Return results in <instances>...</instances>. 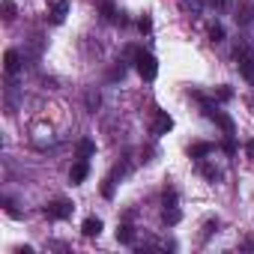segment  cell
Masks as SVG:
<instances>
[{
    "instance_id": "1",
    "label": "cell",
    "mask_w": 254,
    "mask_h": 254,
    "mask_svg": "<svg viewBox=\"0 0 254 254\" xmlns=\"http://www.w3.org/2000/svg\"><path fill=\"white\" fill-rule=\"evenodd\" d=\"M233 57H236V66H239V72H242V78H245L248 84H254V54H251V48H248V42H242V45H236V51H233Z\"/></svg>"
},
{
    "instance_id": "2",
    "label": "cell",
    "mask_w": 254,
    "mask_h": 254,
    "mask_svg": "<svg viewBox=\"0 0 254 254\" xmlns=\"http://www.w3.org/2000/svg\"><path fill=\"white\" fill-rule=\"evenodd\" d=\"M135 66H138V72H141L144 81H156V75H159V60H156L153 54L141 51V54L135 57Z\"/></svg>"
},
{
    "instance_id": "3",
    "label": "cell",
    "mask_w": 254,
    "mask_h": 254,
    "mask_svg": "<svg viewBox=\"0 0 254 254\" xmlns=\"http://www.w3.org/2000/svg\"><path fill=\"white\" fill-rule=\"evenodd\" d=\"M75 212V206H72V200H51L48 206H45V215L48 218H57V221H63V218H69Z\"/></svg>"
},
{
    "instance_id": "4",
    "label": "cell",
    "mask_w": 254,
    "mask_h": 254,
    "mask_svg": "<svg viewBox=\"0 0 254 254\" xmlns=\"http://www.w3.org/2000/svg\"><path fill=\"white\" fill-rule=\"evenodd\" d=\"M174 129V120L168 117V111H156V120H153V135H165Z\"/></svg>"
},
{
    "instance_id": "5",
    "label": "cell",
    "mask_w": 254,
    "mask_h": 254,
    "mask_svg": "<svg viewBox=\"0 0 254 254\" xmlns=\"http://www.w3.org/2000/svg\"><path fill=\"white\" fill-rule=\"evenodd\" d=\"M66 15H69V0H57V3L51 6V12H48L51 24H63V21H66Z\"/></svg>"
},
{
    "instance_id": "6",
    "label": "cell",
    "mask_w": 254,
    "mask_h": 254,
    "mask_svg": "<svg viewBox=\"0 0 254 254\" xmlns=\"http://www.w3.org/2000/svg\"><path fill=\"white\" fill-rule=\"evenodd\" d=\"M3 69H6V75H15L21 69V54L18 51H6L3 54Z\"/></svg>"
},
{
    "instance_id": "7",
    "label": "cell",
    "mask_w": 254,
    "mask_h": 254,
    "mask_svg": "<svg viewBox=\"0 0 254 254\" xmlns=\"http://www.w3.org/2000/svg\"><path fill=\"white\" fill-rule=\"evenodd\" d=\"M87 174H90V165H87V159H81L78 165H72V171H69V180L78 186V183H84V180H87Z\"/></svg>"
},
{
    "instance_id": "8",
    "label": "cell",
    "mask_w": 254,
    "mask_h": 254,
    "mask_svg": "<svg viewBox=\"0 0 254 254\" xmlns=\"http://www.w3.org/2000/svg\"><path fill=\"white\" fill-rule=\"evenodd\" d=\"M209 153H215V144L200 141V144H191V147H189V156H191V159H203V156H209Z\"/></svg>"
},
{
    "instance_id": "9",
    "label": "cell",
    "mask_w": 254,
    "mask_h": 254,
    "mask_svg": "<svg viewBox=\"0 0 254 254\" xmlns=\"http://www.w3.org/2000/svg\"><path fill=\"white\" fill-rule=\"evenodd\" d=\"M81 233L84 236H99L102 233V218H84V224H81Z\"/></svg>"
},
{
    "instance_id": "10",
    "label": "cell",
    "mask_w": 254,
    "mask_h": 254,
    "mask_svg": "<svg viewBox=\"0 0 254 254\" xmlns=\"http://www.w3.org/2000/svg\"><path fill=\"white\" fill-rule=\"evenodd\" d=\"M117 242H126V245H132V242H135V230H132V224H120V227H117Z\"/></svg>"
},
{
    "instance_id": "11",
    "label": "cell",
    "mask_w": 254,
    "mask_h": 254,
    "mask_svg": "<svg viewBox=\"0 0 254 254\" xmlns=\"http://www.w3.org/2000/svg\"><path fill=\"white\" fill-rule=\"evenodd\" d=\"M197 162H200V174H203L206 180H212V183H215V180H221V171H218L215 165H209L206 159H197Z\"/></svg>"
},
{
    "instance_id": "12",
    "label": "cell",
    "mask_w": 254,
    "mask_h": 254,
    "mask_svg": "<svg viewBox=\"0 0 254 254\" xmlns=\"http://www.w3.org/2000/svg\"><path fill=\"white\" fill-rule=\"evenodd\" d=\"M96 6L102 9V18H105V21H114V18H117V9H114V0H96Z\"/></svg>"
},
{
    "instance_id": "13",
    "label": "cell",
    "mask_w": 254,
    "mask_h": 254,
    "mask_svg": "<svg viewBox=\"0 0 254 254\" xmlns=\"http://www.w3.org/2000/svg\"><path fill=\"white\" fill-rule=\"evenodd\" d=\"M180 6H183L186 12H191L194 18L203 15V0H180Z\"/></svg>"
},
{
    "instance_id": "14",
    "label": "cell",
    "mask_w": 254,
    "mask_h": 254,
    "mask_svg": "<svg viewBox=\"0 0 254 254\" xmlns=\"http://www.w3.org/2000/svg\"><path fill=\"white\" fill-rule=\"evenodd\" d=\"M180 218H183V212H180L177 206H165V212H162V221H165V224L174 227V224H180Z\"/></svg>"
},
{
    "instance_id": "15",
    "label": "cell",
    "mask_w": 254,
    "mask_h": 254,
    "mask_svg": "<svg viewBox=\"0 0 254 254\" xmlns=\"http://www.w3.org/2000/svg\"><path fill=\"white\" fill-rule=\"evenodd\" d=\"M93 153H96V144H93V141H90V138H87V141H81V144H78V159H90V156H93Z\"/></svg>"
},
{
    "instance_id": "16",
    "label": "cell",
    "mask_w": 254,
    "mask_h": 254,
    "mask_svg": "<svg viewBox=\"0 0 254 254\" xmlns=\"http://www.w3.org/2000/svg\"><path fill=\"white\" fill-rule=\"evenodd\" d=\"M215 99H218V102H230V99H233V90H230L227 84H221V87H215Z\"/></svg>"
},
{
    "instance_id": "17",
    "label": "cell",
    "mask_w": 254,
    "mask_h": 254,
    "mask_svg": "<svg viewBox=\"0 0 254 254\" xmlns=\"http://www.w3.org/2000/svg\"><path fill=\"white\" fill-rule=\"evenodd\" d=\"M209 39H212V42H221V39H224V27H221V24H212V27H209Z\"/></svg>"
},
{
    "instance_id": "18",
    "label": "cell",
    "mask_w": 254,
    "mask_h": 254,
    "mask_svg": "<svg viewBox=\"0 0 254 254\" xmlns=\"http://www.w3.org/2000/svg\"><path fill=\"white\" fill-rule=\"evenodd\" d=\"M3 18H6V21L15 18V3H12V0H3Z\"/></svg>"
},
{
    "instance_id": "19",
    "label": "cell",
    "mask_w": 254,
    "mask_h": 254,
    "mask_svg": "<svg viewBox=\"0 0 254 254\" xmlns=\"http://www.w3.org/2000/svg\"><path fill=\"white\" fill-rule=\"evenodd\" d=\"M102 194H105V197H114V174L105 180V186H102Z\"/></svg>"
},
{
    "instance_id": "20",
    "label": "cell",
    "mask_w": 254,
    "mask_h": 254,
    "mask_svg": "<svg viewBox=\"0 0 254 254\" xmlns=\"http://www.w3.org/2000/svg\"><path fill=\"white\" fill-rule=\"evenodd\" d=\"M221 150H224V153H227V156H233V153H236V141H233V138H230V135H227V141H224V144H221Z\"/></svg>"
},
{
    "instance_id": "21",
    "label": "cell",
    "mask_w": 254,
    "mask_h": 254,
    "mask_svg": "<svg viewBox=\"0 0 254 254\" xmlns=\"http://www.w3.org/2000/svg\"><path fill=\"white\" fill-rule=\"evenodd\" d=\"M165 206H177V191H174V189L165 191Z\"/></svg>"
},
{
    "instance_id": "22",
    "label": "cell",
    "mask_w": 254,
    "mask_h": 254,
    "mask_svg": "<svg viewBox=\"0 0 254 254\" xmlns=\"http://www.w3.org/2000/svg\"><path fill=\"white\" fill-rule=\"evenodd\" d=\"M212 230H218V221H206V224H203V239H209Z\"/></svg>"
},
{
    "instance_id": "23",
    "label": "cell",
    "mask_w": 254,
    "mask_h": 254,
    "mask_svg": "<svg viewBox=\"0 0 254 254\" xmlns=\"http://www.w3.org/2000/svg\"><path fill=\"white\" fill-rule=\"evenodd\" d=\"M138 27H141V30H144V33H147V30H150V27H153V21H150V15H144V18H141V21H138Z\"/></svg>"
},
{
    "instance_id": "24",
    "label": "cell",
    "mask_w": 254,
    "mask_h": 254,
    "mask_svg": "<svg viewBox=\"0 0 254 254\" xmlns=\"http://www.w3.org/2000/svg\"><path fill=\"white\" fill-rule=\"evenodd\" d=\"M206 3H209L212 9H224V6H227V0H206Z\"/></svg>"
},
{
    "instance_id": "25",
    "label": "cell",
    "mask_w": 254,
    "mask_h": 254,
    "mask_svg": "<svg viewBox=\"0 0 254 254\" xmlns=\"http://www.w3.org/2000/svg\"><path fill=\"white\" fill-rule=\"evenodd\" d=\"M87 105H90V108H99V93H90V96H87Z\"/></svg>"
},
{
    "instance_id": "26",
    "label": "cell",
    "mask_w": 254,
    "mask_h": 254,
    "mask_svg": "<svg viewBox=\"0 0 254 254\" xmlns=\"http://www.w3.org/2000/svg\"><path fill=\"white\" fill-rule=\"evenodd\" d=\"M15 254H33V248L30 245H21V248H15Z\"/></svg>"
},
{
    "instance_id": "27",
    "label": "cell",
    "mask_w": 254,
    "mask_h": 254,
    "mask_svg": "<svg viewBox=\"0 0 254 254\" xmlns=\"http://www.w3.org/2000/svg\"><path fill=\"white\" fill-rule=\"evenodd\" d=\"M245 153H248V159H254V141H248V144H245Z\"/></svg>"
},
{
    "instance_id": "28",
    "label": "cell",
    "mask_w": 254,
    "mask_h": 254,
    "mask_svg": "<svg viewBox=\"0 0 254 254\" xmlns=\"http://www.w3.org/2000/svg\"><path fill=\"white\" fill-rule=\"evenodd\" d=\"M248 105H251V111H254V96H251V102H248Z\"/></svg>"
}]
</instances>
